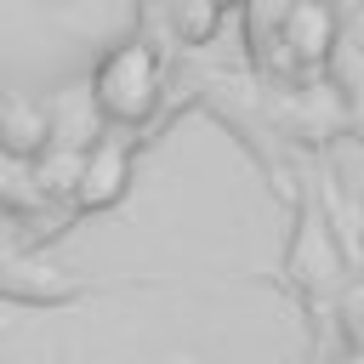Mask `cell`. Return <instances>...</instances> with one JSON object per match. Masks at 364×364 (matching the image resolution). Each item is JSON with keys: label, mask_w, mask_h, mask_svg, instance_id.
I'll use <instances>...</instances> for the list:
<instances>
[{"label": "cell", "mask_w": 364, "mask_h": 364, "mask_svg": "<svg viewBox=\"0 0 364 364\" xmlns=\"http://www.w3.org/2000/svg\"><path fill=\"white\" fill-rule=\"evenodd\" d=\"M176 34L188 40V46H205L210 34H216V23H222V6L216 0H176Z\"/></svg>", "instance_id": "cell-7"}, {"label": "cell", "mask_w": 364, "mask_h": 364, "mask_svg": "<svg viewBox=\"0 0 364 364\" xmlns=\"http://www.w3.org/2000/svg\"><path fill=\"white\" fill-rule=\"evenodd\" d=\"M131 148L125 142H91L85 154H80V171H74V205L80 210H108V205H119L125 199V188H131Z\"/></svg>", "instance_id": "cell-2"}, {"label": "cell", "mask_w": 364, "mask_h": 364, "mask_svg": "<svg viewBox=\"0 0 364 364\" xmlns=\"http://www.w3.org/2000/svg\"><path fill=\"white\" fill-rule=\"evenodd\" d=\"M216 6H239V0H216Z\"/></svg>", "instance_id": "cell-10"}, {"label": "cell", "mask_w": 364, "mask_h": 364, "mask_svg": "<svg viewBox=\"0 0 364 364\" xmlns=\"http://www.w3.org/2000/svg\"><path fill=\"white\" fill-rule=\"evenodd\" d=\"M91 102L114 125H142L154 114V102H159V57H154V46H142V40L114 46L91 74Z\"/></svg>", "instance_id": "cell-1"}, {"label": "cell", "mask_w": 364, "mask_h": 364, "mask_svg": "<svg viewBox=\"0 0 364 364\" xmlns=\"http://www.w3.org/2000/svg\"><path fill=\"white\" fill-rule=\"evenodd\" d=\"M341 324H347V336L364 347V284L347 290V301H341Z\"/></svg>", "instance_id": "cell-8"}, {"label": "cell", "mask_w": 364, "mask_h": 364, "mask_svg": "<svg viewBox=\"0 0 364 364\" xmlns=\"http://www.w3.org/2000/svg\"><path fill=\"white\" fill-rule=\"evenodd\" d=\"M46 142H51V108H46V102H28V97L0 102V148H6V154L34 159Z\"/></svg>", "instance_id": "cell-4"}, {"label": "cell", "mask_w": 364, "mask_h": 364, "mask_svg": "<svg viewBox=\"0 0 364 364\" xmlns=\"http://www.w3.org/2000/svg\"><path fill=\"white\" fill-rule=\"evenodd\" d=\"M336 364H364V353H347V358H336Z\"/></svg>", "instance_id": "cell-9"}, {"label": "cell", "mask_w": 364, "mask_h": 364, "mask_svg": "<svg viewBox=\"0 0 364 364\" xmlns=\"http://www.w3.org/2000/svg\"><path fill=\"white\" fill-rule=\"evenodd\" d=\"M80 154H85V148H51V142H46V148L34 154L40 188H46V193H68V188H74V171H80Z\"/></svg>", "instance_id": "cell-6"}, {"label": "cell", "mask_w": 364, "mask_h": 364, "mask_svg": "<svg viewBox=\"0 0 364 364\" xmlns=\"http://www.w3.org/2000/svg\"><path fill=\"white\" fill-rule=\"evenodd\" d=\"M239 6H245V34H250V46L267 57V51H273V40L284 34L290 0H239Z\"/></svg>", "instance_id": "cell-5"}, {"label": "cell", "mask_w": 364, "mask_h": 364, "mask_svg": "<svg viewBox=\"0 0 364 364\" xmlns=\"http://www.w3.org/2000/svg\"><path fill=\"white\" fill-rule=\"evenodd\" d=\"M330 40H336V17H330V6H324V0H290V17H284L279 46H290L296 63H318V57L330 51Z\"/></svg>", "instance_id": "cell-3"}]
</instances>
